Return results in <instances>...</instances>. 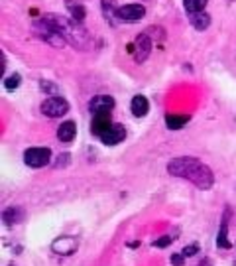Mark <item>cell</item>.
Instances as JSON below:
<instances>
[{
  "label": "cell",
  "mask_w": 236,
  "mask_h": 266,
  "mask_svg": "<svg viewBox=\"0 0 236 266\" xmlns=\"http://www.w3.org/2000/svg\"><path fill=\"white\" fill-rule=\"evenodd\" d=\"M167 172L171 176L185 177L189 181H193L201 190H209L212 186V172L195 158H177L174 162H169Z\"/></svg>",
  "instance_id": "cell-1"
},
{
  "label": "cell",
  "mask_w": 236,
  "mask_h": 266,
  "mask_svg": "<svg viewBox=\"0 0 236 266\" xmlns=\"http://www.w3.org/2000/svg\"><path fill=\"white\" fill-rule=\"evenodd\" d=\"M46 20H48L67 42H71L77 50H87L89 46H91V36L87 34L85 28L79 26L77 20H69V18H65V16H59V14H48Z\"/></svg>",
  "instance_id": "cell-2"
},
{
  "label": "cell",
  "mask_w": 236,
  "mask_h": 266,
  "mask_svg": "<svg viewBox=\"0 0 236 266\" xmlns=\"http://www.w3.org/2000/svg\"><path fill=\"white\" fill-rule=\"evenodd\" d=\"M69 111V103L61 97H50L41 103V113L50 118H59Z\"/></svg>",
  "instance_id": "cell-3"
},
{
  "label": "cell",
  "mask_w": 236,
  "mask_h": 266,
  "mask_svg": "<svg viewBox=\"0 0 236 266\" xmlns=\"http://www.w3.org/2000/svg\"><path fill=\"white\" fill-rule=\"evenodd\" d=\"M51 160V150L50 148H30L24 154V162L30 168H44L48 166Z\"/></svg>",
  "instance_id": "cell-4"
},
{
  "label": "cell",
  "mask_w": 236,
  "mask_h": 266,
  "mask_svg": "<svg viewBox=\"0 0 236 266\" xmlns=\"http://www.w3.org/2000/svg\"><path fill=\"white\" fill-rule=\"evenodd\" d=\"M114 16L122 22H138L146 16V8L142 4H126V6H120L116 8Z\"/></svg>",
  "instance_id": "cell-5"
},
{
  "label": "cell",
  "mask_w": 236,
  "mask_h": 266,
  "mask_svg": "<svg viewBox=\"0 0 236 266\" xmlns=\"http://www.w3.org/2000/svg\"><path fill=\"white\" fill-rule=\"evenodd\" d=\"M149 51H152V39H149L148 34H140L134 42V59H136L138 64H142V62H146L149 55Z\"/></svg>",
  "instance_id": "cell-6"
},
{
  "label": "cell",
  "mask_w": 236,
  "mask_h": 266,
  "mask_svg": "<svg viewBox=\"0 0 236 266\" xmlns=\"http://www.w3.org/2000/svg\"><path fill=\"white\" fill-rule=\"evenodd\" d=\"M126 138V128L122 125H116V122H112L111 127L106 128L102 134H100V140L104 142V144H118V142H122Z\"/></svg>",
  "instance_id": "cell-7"
},
{
  "label": "cell",
  "mask_w": 236,
  "mask_h": 266,
  "mask_svg": "<svg viewBox=\"0 0 236 266\" xmlns=\"http://www.w3.org/2000/svg\"><path fill=\"white\" fill-rule=\"evenodd\" d=\"M112 125V118H111V111H106V113H97L93 114V122H91V130L97 134V136H100L106 128Z\"/></svg>",
  "instance_id": "cell-8"
},
{
  "label": "cell",
  "mask_w": 236,
  "mask_h": 266,
  "mask_svg": "<svg viewBox=\"0 0 236 266\" xmlns=\"http://www.w3.org/2000/svg\"><path fill=\"white\" fill-rule=\"evenodd\" d=\"M112 107H114V99L109 97V95H99V97H95V99L91 101V105H89V109H91L93 114L112 111Z\"/></svg>",
  "instance_id": "cell-9"
},
{
  "label": "cell",
  "mask_w": 236,
  "mask_h": 266,
  "mask_svg": "<svg viewBox=\"0 0 236 266\" xmlns=\"http://www.w3.org/2000/svg\"><path fill=\"white\" fill-rule=\"evenodd\" d=\"M77 249V241L73 237H61L53 242V251L59 254H71Z\"/></svg>",
  "instance_id": "cell-10"
},
{
  "label": "cell",
  "mask_w": 236,
  "mask_h": 266,
  "mask_svg": "<svg viewBox=\"0 0 236 266\" xmlns=\"http://www.w3.org/2000/svg\"><path fill=\"white\" fill-rule=\"evenodd\" d=\"M130 109H132V114L138 116V118H142V116H146L149 111V103L146 97H142V95H138L132 99V105H130Z\"/></svg>",
  "instance_id": "cell-11"
},
{
  "label": "cell",
  "mask_w": 236,
  "mask_h": 266,
  "mask_svg": "<svg viewBox=\"0 0 236 266\" xmlns=\"http://www.w3.org/2000/svg\"><path fill=\"white\" fill-rule=\"evenodd\" d=\"M75 134H77V127H75L73 120H67L57 128V138L61 142H71L75 138Z\"/></svg>",
  "instance_id": "cell-12"
},
{
  "label": "cell",
  "mask_w": 236,
  "mask_h": 266,
  "mask_svg": "<svg viewBox=\"0 0 236 266\" xmlns=\"http://www.w3.org/2000/svg\"><path fill=\"white\" fill-rule=\"evenodd\" d=\"M191 16V24L195 26L197 30H205L211 26V16L207 12H197V14H189Z\"/></svg>",
  "instance_id": "cell-13"
},
{
  "label": "cell",
  "mask_w": 236,
  "mask_h": 266,
  "mask_svg": "<svg viewBox=\"0 0 236 266\" xmlns=\"http://www.w3.org/2000/svg\"><path fill=\"white\" fill-rule=\"evenodd\" d=\"M217 244H219L221 249H230V241H228V223H226V219H224L223 225H221V229H219Z\"/></svg>",
  "instance_id": "cell-14"
},
{
  "label": "cell",
  "mask_w": 236,
  "mask_h": 266,
  "mask_svg": "<svg viewBox=\"0 0 236 266\" xmlns=\"http://www.w3.org/2000/svg\"><path fill=\"white\" fill-rule=\"evenodd\" d=\"M165 122H167L169 128H181L189 122V116H185V114H181V116H179V114H167V116H165Z\"/></svg>",
  "instance_id": "cell-15"
},
{
  "label": "cell",
  "mask_w": 236,
  "mask_h": 266,
  "mask_svg": "<svg viewBox=\"0 0 236 266\" xmlns=\"http://www.w3.org/2000/svg\"><path fill=\"white\" fill-rule=\"evenodd\" d=\"M207 2H209V0H183L185 10L189 14L203 12V10H205V6H207Z\"/></svg>",
  "instance_id": "cell-16"
},
{
  "label": "cell",
  "mask_w": 236,
  "mask_h": 266,
  "mask_svg": "<svg viewBox=\"0 0 236 266\" xmlns=\"http://www.w3.org/2000/svg\"><path fill=\"white\" fill-rule=\"evenodd\" d=\"M20 83H22V77L18 75V73H14V75H10L8 79H4V87H6V91H14L16 87H20Z\"/></svg>",
  "instance_id": "cell-17"
},
{
  "label": "cell",
  "mask_w": 236,
  "mask_h": 266,
  "mask_svg": "<svg viewBox=\"0 0 236 266\" xmlns=\"http://www.w3.org/2000/svg\"><path fill=\"white\" fill-rule=\"evenodd\" d=\"M71 14H73V20H77V22L85 20V8L83 6H71Z\"/></svg>",
  "instance_id": "cell-18"
},
{
  "label": "cell",
  "mask_w": 236,
  "mask_h": 266,
  "mask_svg": "<svg viewBox=\"0 0 236 266\" xmlns=\"http://www.w3.org/2000/svg\"><path fill=\"white\" fill-rule=\"evenodd\" d=\"M169 242H171V237H163V239H158V241L154 242V244H156V247H160V249H162V247H167V244H169Z\"/></svg>",
  "instance_id": "cell-19"
},
{
  "label": "cell",
  "mask_w": 236,
  "mask_h": 266,
  "mask_svg": "<svg viewBox=\"0 0 236 266\" xmlns=\"http://www.w3.org/2000/svg\"><path fill=\"white\" fill-rule=\"evenodd\" d=\"M171 264H175V266L183 264V254H174V256H171Z\"/></svg>",
  "instance_id": "cell-20"
},
{
  "label": "cell",
  "mask_w": 236,
  "mask_h": 266,
  "mask_svg": "<svg viewBox=\"0 0 236 266\" xmlns=\"http://www.w3.org/2000/svg\"><path fill=\"white\" fill-rule=\"evenodd\" d=\"M197 253V247L193 244V247H185L183 249V256H193V254Z\"/></svg>",
  "instance_id": "cell-21"
}]
</instances>
